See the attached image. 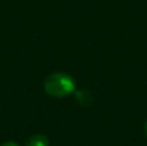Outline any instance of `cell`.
I'll use <instances>...</instances> for the list:
<instances>
[{
    "label": "cell",
    "instance_id": "1",
    "mask_svg": "<svg viewBox=\"0 0 147 146\" xmlns=\"http://www.w3.org/2000/svg\"><path fill=\"white\" fill-rule=\"evenodd\" d=\"M76 82L66 72H53L44 80V91L51 97L63 98L75 92Z\"/></svg>",
    "mask_w": 147,
    "mask_h": 146
},
{
    "label": "cell",
    "instance_id": "2",
    "mask_svg": "<svg viewBox=\"0 0 147 146\" xmlns=\"http://www.w3.org/2000/svg\"><path fill=\"white\" fill-rule=\"evenodd\" d=\"M26 146H49V140L45 135H34L26 141Z\"/></svg>",
    "mask_w": 147,
    "mask_h": 146
},
{
    "label": "cell",
    "instance_id": "3",
    "mask_svg": "<svg viewBox=\"0 0 147 146\" xmlns=\"http://www.w3.org/2000/svg\"><path fill=\"white\" fill-rule=\"evenodd\" d=\"M75 96L78 102L83 106H89L93 102V96L88 91H75Z\"/></svg>",
    "mask_w": 147,
    "mask_h": 146
},
{
    "label": "cell",
    "instance_id": "4",
    "mask_svg": "<svg viewBox=\"0 0 147 146\" xmlns=\"http://www.w3.org/2000/svg\"><path fill=\"white\" fill-rule=\"evenodd\" d=\"M1 146H20L18 144H16V142H12V141H8V142H4Z\"/></svg>",
    "mask_w": 147,
    "mask_h": 146
},
{
    "label": "cell",
    "instance_id": "5",
    "mask_svg": "<svg viewBox=\"0 0 147 146\" xmlns=\"http://www.w3.org/2000/svg\"><path fill=\"white\" fill-rule=\"evenodd\" d=\"M145 132H146V135H147V119H146V122H145Z\"/></svg>",
    "mask_w": 147,
    "mask_h": 146
}]
</instances>
